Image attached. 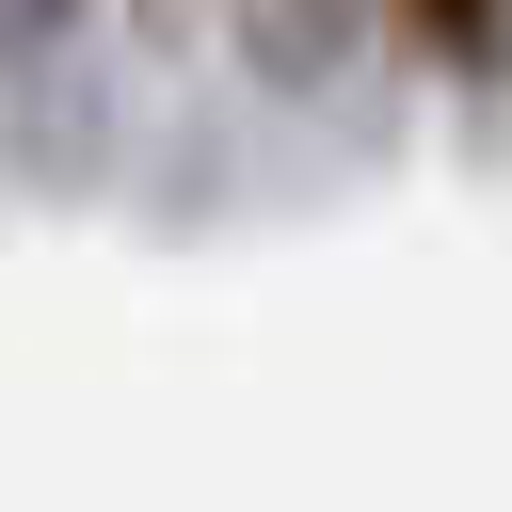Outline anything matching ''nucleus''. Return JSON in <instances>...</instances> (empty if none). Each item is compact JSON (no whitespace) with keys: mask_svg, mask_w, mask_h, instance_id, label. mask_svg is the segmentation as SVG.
I'll return each mask as SVG.
<instances>
[{"mask_svg":"<svg viewBox=\"0 0 512 512\" xmlns=\"http://www.w3.org/2000/svg\"><path fill=\"white\" fill-rule=\"evenodd\" d=\"M80 32H96V0H0V64H48Z\"/></svg>","mask_w":512,"mask_h":512,"instance_id":"f257e3e1","label":"nucleus"}]
</instances>
